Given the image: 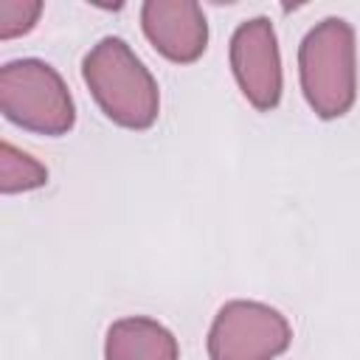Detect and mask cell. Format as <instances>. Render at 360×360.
<instances>
[{
	"instance_id": "obj_1",
	"label": "cell",
	"mask_w": 360,
	"mask_h": 360,
	"mask_svg": "<svg viewBox=\"0 0 360 360\" xmlns=\"http://www.w3.org/2000/svg\"><path fill=\"white\" fill-rule=\"evenodd\" d=\"M82 76L96 104L112 124L149 129L158 121V82L121 37L98 39L82 62Z\"/></svg>"
},
{
	"instance_id": "obj_2",
	"label": "cell",
	"mask_w": 360,
	"mask_h": 360,
	"mask_svg": "<svg viewBox=\"0 0 360 360\" xmlns=\"http://www.w3.org/2000/svg\"><path fill=\"white\" fill-rule=\"evenodd\" d=\"M298 73L307 104L318 118H340L357 93L354 31L340 17H326L307 31L298 48Z\"/></svg>"
},
{
	"instance_id": "obj_3",
	"label": "cell",
	"mask_w": 360,
	"mask_h": 360,
	"mask_svg": "<svg viewBox=\"0 0 360 360\" xmlns=\"http://www.w3.org/2000/svg\"><path fill=\"white\" fill-rule=\"evenodd\" d=\"M3 115L39 135H65L73 129L76 107L62 76L42 59H14L0 70Z\"/></svg>"
},
{
	"instance_id": "obj_4",
	"label": "cell",
	"mask_w": 360,
	"mask_h": 360,
	"mask_svg": "<svg viewBox=\"0 0 360 360\" xmlns=\"http://www.w3.org/2000/svg\"><path fill=\"white\" fill-rule=\"evenodd\" d=\"M292 329L287 318L259 301H228L208 329L211 360H276L287 352Z\"/></svg>"
},
{
	"instance_id": "obj_5",
	"label": "cell",
	"mask_w": 360,
	"mask_h": 360,
	"mask_svg": "<svg viewBox=\"0 0 360 360\" xmlns=\"http://www.w3.org/2000/svg\"><path fill=\"white\" fill-rule=\"evenodd\" d=\"M231 68L239 90L256 110H273L281 98V56L267 17L242 22L231 37Z\"/></svg>"
},
{
	"instance_id": "obj_6",
	"label": "cell",
	"mask_w": 360,
	"mask_h": 360,
	"mask_svg": "<svg viewBox=\"0 0 360 360\" xmlns=\"http://www.w3.org/2000/svg\"><path fill=\"white\" fill-rule=\"evenodd\" d=\"M141 25L158 53L172 62H194L205 53L208 22L194 0H146Z\"/></svg>"
},
{
	"instance_id": "obj_7",
	"label": "cell",
	"mask_w": 360,
	"mask_h": 360,
	"mask_svg": "<svg viewBox=\"0 0 360 360\" xmlns=\"http://www.w3.org/2000/svg\"><path fill=\"white\" fill-rule=\"evenodd\" d=\"M177 338L155 318L132 315L107 329L104 360H177Z\"/></svg>"
},
{
	"instance_id": "obj_8",
	"label": "cell",
	"mask_w": 360,
	"mask_h": 360,
	"mask_svg": "<svg viewBox=\"0 0 360 360\" xmlns=\"http://www.w3.org/2000/svg\"><path fill=\"white\" fill-rule=\"evenodd\" d=\"M45 183H48V169L39 160L20 152L8 141L0 143V191L3 194L31 191V188H39Z\"/></svg>"
},
{
	"instance_id": "obj_9",
	"label": "cell",
	"mask_w": 360,
	"mask_h": 360,
	"mask_svg": "<svg viewBox=\"0 0 360 360\" xmlns=\"http://www.w3.org/2000/svg\"><path fill=\"white\" fill-rule=\"evenodd\" d=\"M42 14L39 0H0V39L22 37Z\"/></svg>"
}]
</instances>
